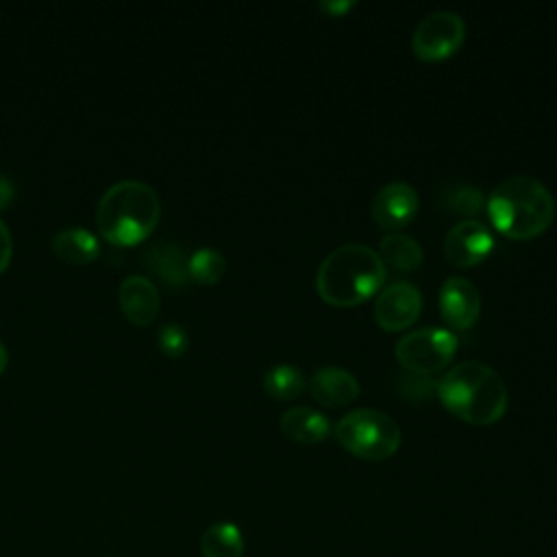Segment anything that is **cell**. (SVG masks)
Segmentation results:
<instances>
[{"mask_svg":"<svg viewBox=\"0 0 557 557\" xmlns=\"http://www.w3.org/2000/svg\"><path fill=\"white\" fill-rule=\"evenodd\" d=\"M440 403L459 420L470 424L498 422L509 405L503 376L485 361L468 359L444 372L437 381Z\"/></svg>","mask_w":557,"mask_h":557,"instance_id":"1","label":"cell"},{"mask_svg":"<svg viewBox=\"0 0 557 557\" xmlns=\"http://www.w3.org/2000/svg\"><path fill=\"white\" fill-rule=\"evenodd\" d=\"M485 211L498 233L511 239H531L550 226L555 198L540 178L513 174L490 191Z\"/></svg>","mask_w":557,"mask_h":557,"instance_id":"2","label":"cell"},{"mask_svg":"<svg viewBox=\"0 0 557 557\" xmlns=\"http://www.w3.org/2000/svg\"><path fill=\"white\" fill-rule=\"evenodd\" d=\"M387 270L379 252L366 244L348 242L333 248L318 265L315 289L335 307H352L368 300L385 283Z\"/></svg>","mask_w":557,"mask_h":557,"instance_id":"3","label":"cell"},{"mask_svg":"<svg viewBox=\"0 0 557 557\" xmlns=\"http://www.w3.org/2000/svg\"><path fill=\"white\" fill-rule=\"evenodd\" d=\"M159 213V196L148 183L122 178L102 191L96 207V222L109 242L135 244L154 228Z\"/></svg>","mask_w":557,"mask_h":557,"instance_id":"4","label":"cell"},{"mask_svg":"<svg viewBox=\"0 0 557 557\" xmlns=\"http://www.w3.org/2000/svg\"><path fill=\"white\" fill-rule=\"evenodd\" d=\"M337 442L352 455L370 461L392 457L400 446V426L396 420L374 407H357L335 424Z\"/></svg>","mask_w":557,"mask_h":557,"instance_id":"5","label":"cell"},{"mask_svg":"<svg viewBox=\"0 0 557 557\" xmlns=\"http://www.w3.org/2000/svg\"><path fill=\"white\" fill-rule=\"evenodd\" d=\"M459 337L444 326H422L396 342V359L413 374H433L448 366L457 352Z\"/></svg>","mask_w":557,"mask_h":557,"instance_id":"6","label":"cell"},{"mask_svg":"<svg viewBox=\"0 0 557 557\" xmlns=\"http://www.w3.org/2000/svg\"><path fill=\"white\" fill-rule=\"evenodd\" d=\"M466 39V22L459 13L437 9L426 13L411 33V50L424 61L450 57Z\"/></svg>","mask_w":557,"mask_h":557,"instance_id":"7","label":"cell"},{"mask_svg":"<svg viewBox=\"0 0 557 557\" xmlns=\"http://www.w3.org/2000/svg\"><path fill=\"white\" fill-rule=\"evenodd\" d=\"M422 311V294L409 281L385 285L374 300V320L385 331H403L411 326Z\"/></svg>","mask_w":557,"mask_h":557,"instance_id":"8","label":"cell"},{"mask_svg":"<svg viewBox=\"0 0 557 557\" xmlns=\"http://www.w3.org/2000/svg\"><path fill=\"white\" fill-rule=\"evenodd\" d=\"M494 248V235L481 220H459L444 235V257L459 268L481 263Z\"/></svg>","mask_w":557,"mask_h":557,"instance_id":"9","label":"cell"},{"mask_svg":"<svg viewBox=\"0 0 557 557\" xmlns=\"http://www.w3.org/2000/svg\"><path fill=\"white\" fill-rule=\"evenodd\" d=\"M437 305L444 322L453 329H470L481 315V294L476 285L463 276H448L440 285Z\"/></svg>","mask_w":557,"mask_h":557,"instance_id":"10","label":"cell"},{"mask_svg":"<svg viewBox=\"0 0 557 557\" xmlns=\"http://www.w3.org/2000/svg\"><path fill=\"white\" fill-rule=\"evenodd\" d=\"M418 191L405 181L385 183L372 198V218L383 228H400L418 213Z\"/></svg>","mask_w":557,"mask_h":557,"instance_id":"11","label":"cell"},{"mask_svg":"<svg viewBox=\"0 0 557 557\" xmlns=\"http://www.w3.org/2000/svg\"><path fill=\"white\" fill-rule=\"evenodd\" d=\"M311 396L329 407L348 405L359 396V381L352 372L339 366H322L307 381Z\"/></svg>","mask_w":557,"mask_h":557,"instance_id":"12","label":"cell"},{"mask_svg":"<svg viewBox=\"0 0 557 557\" xmlns=\"http://www.w3.org/2000/svg\"><path fill=\"white\" fill-rule=\"evenodd\" d=\"M117 300L122 311L135 324H148L159 311V292L157 285L141 274H131L120 283Z\"/></svg>","mask_w":557,"mask_h":557,"instance_id":"13","label":"cell"},{"mask_svg":"<svg viewBox=\"0 0 557 557\" xmlns=\"http://www.w3.org/2000/svg\"><path fill=\"white\" fill-rule=\"evenodd\" d=\"M281 431L289 440H296L302 444H318L329 437L331 422H329V416H324L313 407L294 405L281 413Z\"/></svg>","mask_w":557,"mask_h":557,"instance_id":"14","label":"cell"},{"mask_svg":"<svg viewBox=\"0 0 557 557\" xmlns=\"http://www.w3.org/2000/svg\"><path fill=\"white\" fill-rule=\"evenodd\" d=\"M189 257L185 255L183 246L176 242H157L148 248L146 252V263L148 268L161 276L168 285H185L189 278V268H187Z\"/></svg>","mask_w":557,"mask_h":557,"instance_id":"15","label":"cell"},{"mask_svg":"<svg viewBox=\"0 0 557 557\" xmlns=\"http://www.w3.org/2000/svg\"><path fill=\"white\" fill-rule=\"evenodd\" d=\"M376 252L385 270H394V272H413L422 265V259H424L420 242L409 233H398V231H392L389 235H385Z\"/></svg>","mask_w":557,"mask_h":557,"instance_id":"16","label":"cell"},{"mask_svg":"<svg viewBox=\"0 0 557 557\" xmlns=\"http://www.w3.org/2000/svg\"><path fill=\"white\" fill-rule=\"evenodd\" d=\"M50 246L59 259L72 261V263H89L100 252V244L96 235L83 226L59 228L52 235Z\"/></svg>","mask_w":557,"mask_h":557,"instance_id":"17","label":"cell"},{"mask_svg":"<svg viewBox=\"0 0 557 557\" xmlns=\"http://www.w3.org/2000/svg\"><path fill=\"white\" fill-rule=\"evenodd\" d=\"M202 557H242L244 535L233 522H215L200 537Z\"/></svg>","mask_w":557,"mask_h":557,"instance_id":"18","label":"cell"},{"mask_svg":"<svg viewBox=\"0 0 557 557\" xmlns=\"http://www.w3.org/2000/svg\"><path fill=\"white\" fill-rule=\"evenodd\" d=\"M440 205L463 220H474V215L483 209L485 198L479 187L470 183H448L440 191Z\"/></svg>","mask_w":557,"mask_h":557,"instance_id":"19","label":"cell"},{"mask_svg":"<svg viewBox=\"0 0 557 557\" xmlns=\"http://www.w3.org/2000/svg\"><path fill=\"white\" fill-rule=\"evenodd\" d=\"M263 387L272 398L289 400L307 387V376L296 363H276L265 370Z\"/></svg>","mask_w":557,"mask_h":557,"instance_id":"20","label":"cell"},{"mask_svg":"<svg viewBox=\"0 0 557 557\" xmlns=\"http://www.w3.org/2000/svg\"><path fill=\"white\" fill-rule=\"evenodd\" d=\"M187 268H189L191 278H196L200 283H215L222 278L226 261L220 250H215L211 246H202L191 252Z\"/></svg>","mask_w":557,"mask_h":557,"instance_id":"21","label":"cell"},{"mask_svg":"<svg viewBox=\"0 0 557 557\" xmlns=\"http://www.w3.org/2000/svg\"><path fill=\"white\" fill-rule=\"evenodd\" d=\"M157 342H159V346H161L163 352H168V355H181V352H185V348H187V344H189V335H187V331H185L183 324H178V322H165V324L159 329V333H157Z\"/></svg>","mask_w":557,"mask_h":557,"instance_id":"22","label":"cell"},{"mask_svg":"<svg viewBox=\"0 0 557 557\" xmlns=\"http://www.w3.org/2000/svg\"><path fill=\"white\" fill-rule=\"evenodd\" d=\"M433 389H437V381H433L431 376L424 374H413L409 372V376L400 379V392L409 398H424L429 396Z\"/></svg>","mask_w":557,"mask_h":557,"instance_id":"23","label":"cell"},{"mask_svg":"<svg viewBox=\"0 0 557 557\" xmlns=\"http://www.w3.org/2000/svg\"><path fill=\"white\" fill-rule=\"evenodd\" d=\"M13 252V242H11V233L7 228V224L0 220V272L7 268L9 259Z\"/></svg>","mask_w":557,"mask_h":557,"instance_id":"24","label":"cell"},{"mask_svg":"<svg viewBox=\"0 0 557 557\" xmlns=\"http://www.w3.org/2000/svg\"><path fill=\"white\" fill-rule=\"evenodd\" d=\"M350 7H355V2H350V0H339V2H320V9H324V11L333 13V15H342V13H346Z\"/></svg>","mask_w":557,"mask_h":557,"instance_id":"25","label":"cell"},{"mask_svg":"<svg viewBox=\"0 0 557 557\" xmlns=\"http://www.w3.org/2000/svg\"><path fill=\"white\" fill-rule=\"evenodd\" d=\"M13 198V185L7 176L0 174V209H4Z\"/></svg>","mask_w":557,"mask_h":557,"instance_id":"26","label":"cell"},{"mask_svg":"<svg viewBox=\"0 0 557 557\" xmlns=\"http://www.w3.org/2000/svg\"><path fill=\"white\" fill-rule=\"evenodd\" d=\"M7 359H9L7 348H4V344L0 342V372H2V370H4V366H7Z\"/></svg>","mask_w":557,"mask_h":557,"instance_id":"27","label":"cell"}]
</instances>
